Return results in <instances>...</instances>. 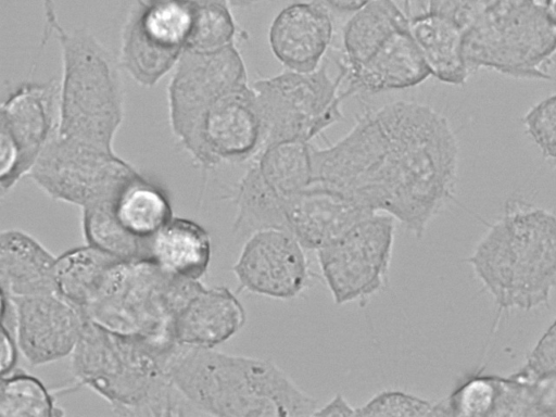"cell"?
I'll return each mask as SVG.
<instances>
[{
    "instance_id": "obj_1",
    "label": "cell",
    "mask_w": 556,
    "mask_h": 417,
    "mask_svg": "<svg viewBox=\"0 0 556 417\" xmlns=\"http://www.w3.org/2000/svg\"><path fill=\"white\" fill-rule=\"evenodd\" d=\"M459 147L448 119L401 100L364 114L339 141L312 146L313 180L394 217L417 239L454 199Z\"/></svg>"
},
{
    "instance_id": "obj_2",
    "label": "cell",
    "mask_w": 556,
    "mask_h": 417,
    "mask_svg": "<svg viewBox=\"0 0 556 417\" xmlns=\"http://www.w3.org/2000/svg\"><path fill=\"white\" fill-rule=\"evenodd\" d=\"M166 368L203 416L305 417L319 407L269 359L176 344Z\"/></svg>"
},
{
    "instance_id": "obj_3",
    "label": "cell",
    "mask_w": 556,
    "mask_h": 417,
    "mask_svg": "<svg viewBox=\"0 0 556 417\" xmlns=\"http://www.w3.org/2000/svg\"><path fill=\"white\" fill-rule=\"evenodd\" d=\"M175 345L157 346L121 334L85 316L71 355L72 374L118 416H203L167 372V356Z\"/></svg>"
},
{
    "instance_id": "obj_4",
    "label": "cell",
    "mask_w": 556,
    "mask_h": 417,
    "mask_svg": "<svg viewBox=\"0 0 556 417\" xmlns=\"http://www.w3.org/2000/svg\"><path fill=\"white\" fill-rule=\"evenodd\" d=\"M467 262L502 311L548 303L556 287V215L511 199Z\"/></svg>"
},
{
    "instance_id": "obj_5",
    "label": "cell",
    "mask_w": 556,
    "mask_h": 417,
    "mask_svg": "<svg viewBox=\"0 0 556 417\" xmlns=\"http://www.w3.org/2000/svg\"><path fill=\"white\" fill-rule=\"evenodd\" d=\"M43 42L54 34L62 56L58 136L113 149L124 116V88L115 60L87 29L65 30L53 0H43Z\"/></svg>"
},
{
    "instance_id": "obj_6",
    "label": "cell",
    "mask_w": 556,
    "mask_h": 417,
    "mask_svg": "<svg viewBox=\"0 0 556 417\" xmlns=\"http://www.w3.org/2000/svg\"><path fill=\"white\" fill-rule=\"evenodd\" d=\"M203 286L172 276L150 260H121L94 302L81 311L92 321L157 346H172L173 320Z\"/></svg>"
},
{
    "instance_id": "obj_7",
    "label": "cell",
    "mask_w": 556,
    "mask_h": 417,
    "mask_svg": "<svg viewBox=\"0 0 556 417\" xmlns=\"http://www.w3.org/2000/svg\"><path fill=\"white\" fill-rule=\"evenodd\" d=\"M469 73L489 68L525 79H549L556 30L536 2L502 15L481 14L463 35Z\"/></svg>"
},
{
    "instance_id": "obj_8",
    "label": "cell",
    "mask_w": 556,
    "mask_h": 417,
    "mask_svg": "<svg viewBox=\"0 0 556 417\" xmlns=\"http://www.w3.org/2000/svg\"><path fill=\"white\" fill-rule=\"evenodd\" d=\"M343 79L341 70L333 79L323 64L313 72L288 70L254 81L251 87L262 121V148L283 140L309 142L342 119L341 101L351 96L348 90L340 92Z\"/></svg>"
},
{
    "instance_id": "obj_9",
    "label": "cell",
    "mask_w": 556,
    "mask_h": 417,
    "mask_svg": "<svg viewBox=\"0 0 556 417\" xmlns=\"http://www.w3.org/2000/svg\"><path fill=\"white\" fill-rule=\"evenodd\" d=\"M140 173L113 149L55 136L29 172L51 199L86 207L113 200Z\"/></svg>"
},
{
    "instance_id": "obj_10",
    "label": "cell",
    "mask_w": 556,
    "mask_h": 417,
    "mask_svg": "<svg viewBox=\"0 0 556 417\" xmlns=\"http://www.w3.org/2000/svg\"><path fill=\"white\" fill-rule=\"evenodd\" d=\"M394 238L395 218L374 213L316 251L321 276L337 305L365 303L387 287Z\"/></svg>"
},
{
    "instance_id": "obj_11",
    "label": "cell",
    "mask_w": 556,
    "mask_h": 417,
    "mask_svg": "<svg viewBox=\"0 0 556 417\" xmlns=\"http://www.w3.org/2000/svg\"><path fill=\"white\" fill-rule=\"evenodd\" d=\"M263 127L254 91L245 85L213 102L180 142L204 170L239 163L262 149Z\"/></svg>"
},
{
    "instance_id": "obj_12",
    "label": "cell",
    "mask_w": 556,
    "mask_h": 417,
    "mask_svg": "<svg viewBox=\"0 0 556 417\" xmlns=\"http://www.w3.org/2000/svg\"><path fill=\"white\" fill-rule=\"evenodd\" d=\"M245 85V65L235 43L213 52L185 50L167 88L169 123L177 140L187 138L213 102Z\"/></svg>"
},
{
    "instance_id": "obj_13",
    "label": "cell",
    "mask_w": 556,
    "mask_h": 417,
    "mask_svg": "<svg viewBox=\"0 0 556 417\" xmlns=\"http://www.w3.org/2000/svg\"><path fill=\"white\" fill-rule=\"evenodd\" d=\"M232 273L239 290L276 300L300 296L312 280L304 247L281 228L263 229L249 236Z\"/></svg>"
},
{
    "instance_id": "obj_14",
    "label": "cell",
    "mask_w": 556,
    "mask_h": 417,
    "mask_svg": "<svg viewBox=\"0 0 556 417\" xmlns=\"http://www.w3.org/2000/svg\"><path fill=\"white\" fill-rule=\"evenodd\" d=\"M60 125V81H26L1 103L0 136L17 154V181L28 175L37 159L58 135Z\"/></svg>"
},
{
    "instance_id": "obj_15",
    "label": "cell",
    "mask_w": 556,
    "mask_h": 417,
    "mask_svg": "<svg viewBox=\"0 0 556 417\" xmlns=\"http://www.w3.org/2000/svg\"><path fill=\"white\" fill-rule=\"evenodd\" d=\"M12 299L16 339L28 364L39 366L72 355L85 320L80 309L58 293Z\"/></svg>"
},
{
    "instance_id": "obj_16",
    "label": "cell",
    "mask_w": 556,
    "mask_h": 417,
    "mask_svg": "<svg viewBox=\"0 0 556 417\" xmlns=\"http://www.w3.org/2000/svg\"><path fill=\"white\" fill-rule=\"evenodd\" d=\"M288 230L305 250L317 251L374 214L350 194L312 182L285 201Z\"/></svg>"
},
{
    "instance_id": "obj_17",
    "label": "cell",
    "mask_w": 556,
    "mask_h": 417,
    "mask_svg": "<svg viewBox=\"0 0 556 417\" xmlns=\"http://www.w3.org/2000/svg\"><path fill=\"white\" fill-rule=\"evenodd\" d=\"M333 36L329 9L320 1L293 2L273 20L268 40L275 58L289 71H316Z\"/></svg>"
},
{
    "instance_id": "obj_18",
    "label": "cell",
    "mask_w": 556,
    "mask_h": 417,
    "mask_svg": "<svg viewBox=\"0 0 556 417\" xmlns=\"http://www.w3.org/2000/svg\"><path fill=\"white\" fill-rule=\"evenodd\" d=\"M245 321V308L229 288L203 285L174 317L173 340L180 345L215 349L237 334Z\"/></svg>"
},
{
    "instance_id": "obj_19",
    "label": "cell",
    "mask_w": 556,
    "mask_h": 417,
    "mask_svg": "<svg viewBox=\"0 0 556 417\" xmlns=\"http://www.w3.org/2000/svg\"><path fill=\"white\" fill-rule=\"evenodd\" d=\"M350 94L377 93L415 87L431 76L407 28L393 33L367 60L341 65Z\"/></svg>"
},
{
    "instance_id": "obj_20",
    "label": "cell",
    "mask_w": 556,
    "mask_h": 417,
    "mask_svg": "<svg viewBox=\"0 0 556 417\" xmlns=\"http://www.w3.org/2000/svg\"><path fill=\"white\" fill-rule=\"evenodd\" d=\"M54 256L21 229L0 235V287L12 298L56 293Z\"/></svg>"
},
{
    "instance_id": "obj_21",
    "label": "cell",
    "mask_w": 556,
    "mask_h": 417,
    "mask_svg": "<svg viewBox=\"0 0 556 417\" xmlns=\"http://www.w3.org/2000/svg\"><path fill=\"white\" fill-rule=\"evenodd\" d=\"M211 256L208 232L187 217L173 216L149 243V260L178 278L200 280L210 266Z\"/></svg>"
},
{
    "instance_id": "obj_22",
    "label": "cell",
    "mask_w": 556,
    "mask_h": 417,
    "mask_svg": "<svg viewBox=\"0 0 556 417\" xmlns=\"http://www.w3.org/2000/svg\"><path fill=\"white\" fill-rule=\"evenodd\" d=\"M409 31L429 72L437 79L462 86L469 71L463 52V29L452 20L428 13L409 22Z\"/></svg>"
},
{
    "instance_id": "obj_23",
    "label": "cell",
    "mask_w": 556,
    "mask_h": 417,
    "mask_svg": "<svg viewBox=\"0 0 556 417\" xmlns=\"http://www.w3.org/2000/svg\"><path fill=\"white\" fill-rule=\"evenodd\" d=\"M121 258L89 244L70 249L56 256V293L84 311L91 305Z\"/></svg>"
},
{
    "instance_id": "obj_24",
    "label": "cell",
    "mask_w": 556,
    "mask_h": 417,
    "mask_svg": "<svg viewBox=\"0 0 556 417\" xmlns=\"http://www.w3.org/2000/svg\"><path fill=\"white\" fill-rule=\"evenodd\" d=\"M113 212L124 230L143 242H149L174 216L164 189L141 174L118 192Z\"/></svg>"
},
{
    "instance_id": "obj_25",
    "label": "cell",
    "mask_w": 556,
    "mask_h": 417,
    "mask_svg": "<svg viewBox=\"0 0 556 417\" xmlns=\"http://www.w3.org/2000/svg\"><path fill=\"white\" fill-rule=\"evenodd\" d=\"M409 22L392 0H372L352 15L343 28L344 65L367 60L393 33Z\"/></svg>"
},
{
    "instance_id": "obj_26",
    "label": "cell",
    "mask_w": 556,
    "mask_h": 417,
    "mask_svg": "<svg viewBox=\"0 0 556 417\" xmlns=\"http://www.w3.org/2000/svg\"><path fill=\"white\" fill-rule=\"evenodd\" d=\"M236 215L232 232L248 238L253 232L287 229L285 200L265 181L252 164L239 180L233 195Z\"/></svg>"
},
{
    "instance_id": "obj_27",
    "label": "cell",
    "mask_w": 556,
    "mask_h": 417,
    "mask_svg": "<svg viewBox=\"0 0 556 417\" xmlns=\"http://www.w3.org/2000/svg\"><path fill=\"white\" fill-rule=\"evenodd\" d=\"M253 163L265 181L286 201L313 180L312 144L283 140L265 146Z\"/></svg>"
},
{
    "instance_id": "obj_28",
    "label": "cell",
    "mask_w": 556,
    "mask_h": 417,
    "mask_svg": "<svg viewBox=\"0 0 556 417\" xmlns=\"http://www.w3.org/2000/svg\"><path fill=\"white\" fill-rule=\"evenodd\" d=\"M114 199L81 208L86 244L124 261L149 260L150 241H140L124 230L113 212Z\"/></svg>"
},
{
    "instance_id": "obj_29",
    "label": "cell",
    "mask_w": 556,
    "mask_h": 417,
    "mask_svg": "<svg viewBox=\"0 0 556 417\" xmlns=\"http://www.w3.org/2000/svg\"><path fill=\"white\" fill-rule=\"evenodd\" d=\"M0 415L3 417H56L65 415L41 380L15 368L1 376Z\"/></svg>"
},
{
    "instance_id": "obj_30",
    "label": "cell",
    "mask_w": 556,
    "mask_h": 417,
    "mask_svg": "<svg viewBox=\"0 0 556 417\" xmlns=\"http://www.w3.org/2000/svg\"><path fill=\"white\" fill-rule=\"evenodd\" d=\"M236 33V22L226 0H197L186 50H220L235 43Z\"/></svg>"
},
{
    "instance_id": "obj_31",
    "label": "cell",
    "mask_w": 556,
    "mask_h": 417,
    "mask_svg": "<svg viewBox=\"0 0 556 417\" xmlns=\"http://www.w3.org/2000/svg\"><path fill=\"white\" fill-rule=\"evenodd\" d=\"M356 416L422 417L435 416V403L397 389L381 390L362 406Z\"/></svg>"
},
{
    "instance_id": "obj_32",
    "label": "cell",
    "mask_w": 556,
    "mask_h": 417,
    "mask_svg": "<svg viewBox=\"0 0 556 417\" xmlns=\"http://www.w3.org/2000/svg\"><path fill=\"white\" fill-rule=\"evenodd\" d=\"M522 122L543 157L556 164V93L534 104Z\"/></svg>"
},
{
    "instance_id": "obj_33",
    "label": "cell",
    "mask_w": 556,
    "mask_h": 417,
    "mask_svg": "<svg viewBox=\"0 0 556 417\" xmlns=\"http://www.w3.org/2000/svg\"><path fill=\"white\" fill-rule=\"evenodd\" d=\"M552 375H556V319L538 341L525 366L511 377L534 381Z\"/></svg>"
},
{
    "instance_id": "obj_34",
    "label": "cell",
    "mask_w": 556,
    "mask_h": 417,
    "mask_svg": "<svg viewBox=\"0 0 556 417\" xmlns=\"http://www.w3.org/2000/svg\"><path fill=\"white\" fill-rule=\"evenodd\" d=\"M429 13L452 20L464 31L483 13V7L481 0H429Z\"/></svg>"
},
{
    "instance_id": "obj_35",
    "label": "cell",
    "mask_w": 556,
    "mask_h": 417,
    "mask_svg": "<svg viewBox=\"0 0 556 417\" xmlns=\"http://www.w3.org/2000/svg\"><path fill=\"white\" fill-rule=\"evenodd\" d=\"M531 416H556V375L527 381Z\"/></svg>"
},
{
    "instance_id": "obj_36",
    "label": "cell",
    "mask_w": 556,
    "mask_h": 417,
    "mask_svg": "<svg viewBox=\"0 0 556 417\" xmlns=\"http://www.w3.org/2000/svg\"><path fill=\"white\" fill-rule=\"evenodd\" d=\"M18 342L16 334L12 331L2 328V341H1V376L13 371L16 368L18 362Z\"/></svg>"
},
{
    "instance_id": "obj_37",
    "label": "cell",
    "mask_w": 556,
    "mask_h": 417,
    "mask_svg": "<svg viewBox=\"0 0 556 417\" xmlns=\"http://www.w3.org/2000/svg\"><path fill=\"white\" fill-rule=\"evenodd\" d=\"M313 416H356V407L352 406L343 394L337 393L325 405L318 407Z\"/></svg>"
},
{
    "instance_id": "obj_38",
    "label": "cell",
    "mask_w": 556,
    "mask_h": 417,
    "mask_svg": "<svg viewBox=\"0 0 556 417\" xmlns=\"http://www.w3.org/2000/svg\"><path fill=\"white\" fill-rule=\"evenodd\" d=\"M408 22L429 13V0H392Z\"/></svg>"
},
{
    "instance_id": "obj_39",
    "label": "cell",
    "mask_w": 556,
    "mask_h": 417,
    "mask_svg": "<svg viewBox=\"0 0 556 417\" xmlns=\"http://www.w3.org/2000/svg\"><path fill=\"white\" fill-rule=\"evenodd\" d=\"M329 10L339 13H354L372 0H319Z\"/></svg>"
},
{
    "instance_id": "obj_40",
    "label": "cell",
    "mask_w": 556,
    "mask_h": 417,
    "mask_svg": "<svg viewBox=\"0 0 556 417\" xmlns=\"http://www.w3.org/2000/svg\"><path fill=\"white\" fill-rule=\"evenodd\" d=\"M543 9L547 20L556 30V0H545Z\"/></svg>"
},
{
    "instance_id": "obj_41",
    "label": "cell",
    "mask_w": 556,
    "mask_h": 417,
    "mask_svg": "<svg viewBox=\"0 0 556 417\" xmlns=\"http://www.w3.org/2000/svg\"><path fill=\"white\" fill-rule=\"evenodd\" d=\"M229 7L232 8H247L250 5H253L255 3H258L264 0H226ZM271 1V0H268Z\"/></svg>"
},
{
    "instance_id": "obj_42",
    "label": "cell",
    "mask_w": 556,
    "mask_h": 417,
    "mask_svg": "<svg viewBox=\"0 0 556 417\" xmlns=\"http://www.w3.org/2000/svg\"><path fill=\"white\" fill-rule=\"evenodd\" d=\"M227 2V1H226Z\"/></svg>"
}]
</instances>
